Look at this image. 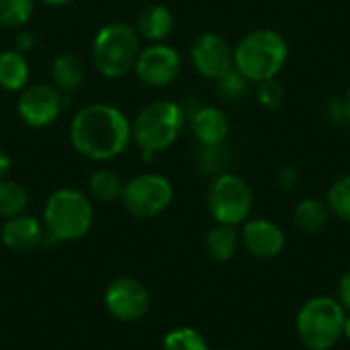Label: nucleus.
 I'll use <instances>...</instances> for the list:
<instances>
[{
	"instance_id": "f257e3e1",
	"label": "nucleus",
	"mask_w": 350,
	"mask_h": 350,
	"mask_svg": "<svg viewBox=\"0 0 350 350\" xmlns=\"http://www.w3.org/2000/svg\"><path fill=\"white\" fill-rule=\"evenodd\" d=\"M70 142L74 150L88 160H113L127 150L131 123L127 115L113 105H86L72 119Z\"/></svg>"
},
{
	"instance_id": "f03ea898",
	"label": "nucleus",
	"mask_w": 350,
	"mask_h": 350,
	"mask_svg": "<svg viewBox=\"0 0 350 350\" xmlns=\"http://www.w3.org/2000/svg\"><path fill=\"white\" fill-rule=\"evenodd\" d=\"M289 41L277 29H254L234 47V68L252 84L277 78L289 62Z\"/></svg>"
},
{
	"instance_id": "7ed1b4c3",
	"label": "nucleus",
	"mask_w": 350,
	"mask_h": 350,
	"mask_svg": "<svg viewBox=\"0 0 350 350\" xmlns=\"http://www.w3.org/2000/svg\"><path fill=\"white\" fill-rule=\"evenodd\" d=\"M347 310L336 297L316 295L295 316V332L308 350H332L345 338Z\"/></svg>"
},
{
	"instance_id": "20e7f679",
	"label": "nucleus",
	"mask_w": 350,
	"mask_h": 350,
	"mask_svg": "<svg viewBox=\"0 0 350 350\" xmlns=\"http://www.w3.org/2000/svg\"><path fill=\"white\" fill-rule=\"evenodd\" d=\"M185 111L174 100H154L144 107L131 123V139L142 150L144 160L168 150L180 137Z\"/></svg>"
},
{
	"instance_id": "39448f33",
	"label": "nucleus",
	"mask_w": 350,
	"mask_h": 350,
	"mask_svg": "<svg viewBox=\"0 0 350 350\" xmlns=\"http://www.w3.org/2000/svg\"><path fill=\"white\" fill-rule=\"evenodd\" d=\"M94 221V207L90 199L72 187L53 191L43 209L45 234L55 242H74L84 238Z\"/></svg>"
},
{
	"instance_id": "423d86ee",
	"label": "nucleus",
	"mask_w": 350,
	"mask_h": 350,
	"mask_svg": "<svg viewBox=\"0 0 350 350\" xmlns=\"http://www.w3.org/2000/svg\"><path fill=\"white\" fill-rule=\"evenodd\" d=\"M139 51V35L127 23H109L100 27L92 41V62L105 78L127 76L135 68Z\"/></svg>"
},
{
	"instance_id": "0eeeda50",
	"label": "nucleus",
	"mask_w": 350,
	"mask_h": 350,
	"mask_svg": "<svg viewBox=\"0 0 350 350\" xmlns=\"http://www.w3.org/2000/svg\"><path fill=\"white\" fill-rule=\"evenodd\" d=\"M207 211L215 224L242 226L254 209V193L248 180L234 172L213 176L207 189Z\"/></svg>"
},
{
	"instance_id": "6e6552de",
	"label": "nucleus",
	"mask_w": 350,
	"mask_h": 350,
	"mask_svg": "<svg viewBox=\"0 0 350 350\" xmlns=\"http://www.w3.org/2000/svg\"><path fill=\"white\" fill-rule=\"evenodd\" d=\"M174 199L172 183L156 172H144L125 183L121 203L137 219H152L168 209Z\"/></svg>"
},
{
	"instance_id": "1a4fd4ad",
	"label": "nucleus",
	"mask_w": 350,
	"mask_h": 350,
	"mask_svg": "<svg viewBox=\"0 0 350 350\" xmlns=\"http://www.w3.org/2000/svg\"><path fill=\"white\" fill-rule=\"evenodd\" d=\"M66 107L64 92L53 84L35 82L27 84L16 98V113L31 129H43L57 121Z\"/></svg>"
},
{
	"instance_id": "9d476101",
	"label": "nucleus",
	"mask_w": 350,
	"mask_h": 350,
	"mask_svg": "<svg viewBox=\"0 0 350 350\" xmlns=\"http://www.w3.org/2000/svg\"><path fill=\"white\" fill-rule=\"evenodd\" d=\"M107 312L119 322H139L148 316L152 297L148 287L133 277L113 279L103 295Z\"/></svg>"
},
{
	"instance_id": "9b49d317",
	"label": "nucleus",
	"mask_w": 350,
	"mask_h": 350,
	"mask_svg": "<svg viewBox=\"0 0 350 350\" xmlns=\"http://www.w3.org/2000/svg\"><path fill=\"white\" fill-rule=\"evenodd\" d=\"M183 68L180 53L166 43H152L139 51L135 59V76L142 84L152 88H164L172 84Z\"/></svg>"
},
{
	"instance_id": "f8f14e48",
	"label": "nucleus",
	"mask_w": 350,
	"mask_h": 350,
	"mask_svg": "<svg viewBox=\"0 0 350 350\" xmlns=\"http://www.w3.org/2000/svg\"><path fill=\"white\" fill-rule=\"evenodd\" d=\"M191 64L207 80H217L234 68V47L219 33H201L191 45Z\"/></svg>"
},
{
	"instance_id": "ddd939ff",
	"label": "nucleus",
	"mask_w": 350,
	"mask_h": 350,
	"mask_svg": "<svg viewBox=\"0 0 350 350\" xmlns=\"http://www.w3.org/2000/svg\"><path fill=\"white\" fill-rule=\"evenodd\" d=\"M240 244L250 256L258 260H271L285 250L287 238L279 224L265 217H254L242 224Z\"/></svg>"
},
{
	"instance_id": "4468645a",
	"label": "nucleus",
	"mask_w": 350,
	"mask_h": 350,
	"mask_svg": "<svg viewBox=\"0 0 350 350\" xmlns=\"http://www.w3.org/2000/svg\"><path fill=\"white\" fill-rule=\"evenodd\" d=\"M0 240L12 252H29L45 240V228L37 217L21 213L4 221L0 228Z\"/></svg>"
},
{
	"instance_id": "2eb2a0df",
	"label": "nucleus",
	"mask_w": 350,
	"mask_h": 350,
	"mask_svg": "<svg viewBox=\"0 0 350 350\" xmlns=\"http://www.w3.org/2000/svg\"><path fill=\"white\" fill-rule=\"evenodd\" d=\"M191 131L199 146H219L230 135V121L219 107L203 105L191 113Z\"/></svg>"
},
{
	"instance_id": "dca6fc26",
	"label": "nucleus",
	"mask_w": 350,
	"mask_h": 350,
	"mask_svg": "<svg viewBox=\"0 0 350 350\" xmlns=\"http://www.w3.org/2000/svg\"><path fill=\"white\" fill-rule=\"evenodd\" d=\"M135 31L146 41L164 43L174 31V14L164 4H150L139 12Z\"/></svg>"
},
{
	"instance_id": "f3484780",
	"label": "nucleus",
	"mask_w": 350,
	"mask_h": 350,
	"mask_svg": "<svg viewBox=\"0 0 350 350\" xmlns=\"http://www.w3.org/2000/svg\"><path fill=\"white\" fill-rule=\"evenodd\" d=\"M330 217H332V213H330L326 201H322L318 197L301 199L293 209V226L304 234L322 232L328 226Z\"/></svg>"
},
{
	"instance_id": "a211bd4d",
	"label": "nucleus",
	"mask_w": 350,
	"mask_h": 350,
	"mask_svg": "<svg viewBox=\"0 0 350 350\" xmlns=\"http://www.w3.org/2000/svg\"><path fill=\"white\" fill-rule=\"evenodd\" d=\"M240 246V232L236 226L215 224L205 236V250L211 260L228 262L236 256Z\"/></svg>"
},
{
	"instance_id": "6ab92c4d",
	"label": "nucleus",
	"mask_w": 350,
	"mask_h": 350,
	"mask_svg": "<svg viewBox=\"0 0 350 350\" xmlns=\"http://www.w3.org/2000/svg\"><path fill=\"white\" fill-rule=\"evenodd\" d=\"M29 62L16 49L0 51V86L8 92H21L29 84Z\"/></svg>"
},
{
	"instance_id": "aec40b11",
	"label": "nucleus",
	"mask_w": 350,
	"mask_h": 350,
	"mask_svg": "<svg viewBox=\"0 0 350 350\" xmlns=\"http://www.w3.org/2000/svg\"><path fill=\"white\" fill-rule=\"evenodd\" d=\"M51 82L62 92H74L84 82V64L74 53H59L51 64Z\"/></svg>"
},
{
	"instance_id": "412c9836",
	"label": "nucleus",
	"mask_w": 350,
	"mask_h": 350,
	"mask_svg": "<svg viewBox=\"0 0 350 350\" xmlns=\"http://www.w3.org/2000/svg\"><path fill=\"white\" fill-rule=\"evenodd\" d=\"M123 187H125V183L121 180V176L111 170H96L88 180L90 197L100 203H113V201L121 199Z\"/></svg>"
},
{
	"instance_id": "4be33fe9",
	"label": "nucleus",
	"mask_w": 350,
	"mask_h": 350,
	"mask_svg": "<svg viewBox=\"0 0 350 350\" xmlns=\"http://www.w3.org/2000/svg\"><path fill=\"white\" fill-rule=\"evenodd\" d=\"M29 205V195L16 180H0V217L8 219L21 215Z\"/></svg>"
},
{
	"instance_id": "5701e85b",
	"label": "nucleus",
	"mask_w": 350,
	"mask_h": 350,
	"mask_svg": "<svg viewBox=\"0 0 350 350\" xmlns=\"http://www.w3.org/2000/svg\"><path fill=\"white\" fill-rule=\"evenodd\" d=\"M324 201L336 219L350 224V174L336 178L330 185Z\"/></svg>"
},
{
	"instance_id": "b1692460",
	"label": "nucleus",
	"mask_w": 350,
	"mask_h": 350,
	"mask_svg": "<svg viewBox=\"0 0 350 350\" xmlns=\"http://www.w3.org/2000/svg\"><path fill=\"white\" fill-rule=\"evenodd\" d=\"M164 350H211L207 340L203 338L201 332H197L195 328L183 326V328H174L164 336L162 342Z\"/></svg>"
},
{
	"instance_id": "393cba45",
	"label": "nucleus",
	"mask_w": 350,
	"mask_h": 350,
	"mask_svg": "<svg viewBox=\"0 0 350 350\" xmlns=\"http://www.w3.org/2000/svg\"><path fill=\"white\" fill-rule=\"evenodd\" d=\"M215 84H217V92H219V96L224 100H228V103H240V100H244L248 96L252 82H248L236 68H232L224 76H219L215 80Z\"/></svg>"
},
{
	"instance_id": "a878e982",
	"label": "nucleus",
	"mask_w": 350,
	"mask_h": 350,
	"mask_svg": "<svg viewBox=\"0 0 350 350\" xmlns=\"http://www.w3.org/2000/svg\"><path fill=\"white\" fill-rule=\"evenodd\" d=\"M33 0H0V27L16 29L29 23L33 14Z\"/></svg>"
},
{
	"instance_id": "bb28decb",
	"label": "nucleus",
	"mask_w": 350,
	"mask_h": 350,
	"mask_svg": "<svg viewBox=\"0 0 350 350\" xmlns=\"http://www.w3.org/2000/svg\"><path fill=\"white\" fill-rule=\"evenodd\" d=\"M228 160H230V154H228L226 144H219V146H199L197 164H199V168L203 172L217 176L228 166Z\"/></svg>"
},
{
	"instance_id": "cd10ccee",
	"label": "nucleus",
	"mask_w": 350,
	"mask_h": 350,
	"mask_svg": "<svg viewBox=\"0 0 350 350\" xmlns=\"http://www.w3.org/2000/svg\"><path fill=\"white\" fill-rule=\"evenodd\" d=\"M256 100L267 111H277L285 103V86L279 82V78H269L256 84L254 88Z\"/></svg>"
},
{
	"instance_id": "c85d7f7f",
	"label": "nucleus",
	"mask_w": 350,
	"mask_h": 350,
	"mask_svg": "<svg viewBox=\"0 0 350 350\" xmlns=\"http://www.w3.org/2000/svg\"><path fill=\"white\" fill-rule=\"evenodd\" d=\"M297 180H299V172H297V168L291 166V164L283 166V168L279 170V174H277V185H279L281 191H291V189H295Z\"/></svg>"
},
{
	"instance_id": "c756f323",
	"label": "nucleus",
	"mask_w": 350,
	"mask_h": 350,
	"mask_svg": "<svg viewBox=\"0 0 350 350\" xmlns=\"http://www.w3.org/2000/svg\"><path fill=\"white\" fill-rule=\"evenodd\" d=\"M336 299L338 304L347 310V314H350V271H347L336 287Z\"/></svg>"
},
{
	"instance_id": "7c9ffc66",
	"label": "nucleus",
	"mask_w": 350,
	"mask_h": 350,
	"mask_svg": "<svg viewBox=\"0 0 350 350\" xmlns=\"http://www.w3.org/2000/svg\"><path fill=\"white\" fill-rule=\"evenodd\" d=\"M35 43H37V39H35V35L33 33H29V31H23V33H18L16 37H14V49L18 51V53H27V51H31L33 47H35Z\"/></svg>"
},
{
	"instance_id": "2f4dec72",
	"label": "nucleus",
	"mask_w": 350,
	"mask_h": 350,
	"mask_svg": "<svg viewBox=\"0 0 350 350\" xmlns=\"http://www.w3.org/2000/svg\"><path fill=\"white\" fill-rule=\"evenodd\" d=\"M10 156L4 152V150H0V180H4L6 176H8V172H10Z\"/></svg>"
},
{
	"instance_id": "473e14b6",
	"label": "nucleus",
	"mask_w": 350,
	"mask_h": 350,
	"mask_svg": "<svg viewBox=\"0 0 350 350\" xmlns=\"http://www.w3.org/2000/svg\"><path fill=\"white\" fill-rule=\"evenodd\" d=\"M340 100H342V109H345V115H347V119L350 121V84H349V88L345 90V96H342Z\"/></svg>"
},
{
	"instance_id": "72a5a7b5",
	"label": "nucleus",
	"mask_w": 350,
	"mask_h": 350,
	"mask_svg": "<svg viewBox=\"0 0 350 350\" xmlns=\"http://www.w3.org/2000/svg\"><path fill=\"white\" fill-rule=\"evenodd\" d=\"M43 4H47V6H66V4H70L72 0H41Z\"/></svg>"
},
{
	"instance_id": "f704fd0d",
	"label": "nucleus",
	"mask_w": 350,
	"mask_h": 350,
	"mask_svg": "<svg viewBox=\"0 0 350 350\" xmlns=\"http://www.w3.org/2000/svg\"><path fill=\"white\" fill-rule=\"evenodd\" d=\"M345 338L350 342V314L347 316V322H345Z\"/></svg>"
},
{
	"instance_id": "c9c22d12",
	"label": "nucleus",
	"mask_w": 350,
	"mask_h": 350,
	"mask_svg": "<svg viewBox=\"0 0 350 350\" xmlns=\"http://www.w3.org/2000/svg\"><path fill=\"white\" fill-rule=\"evenodd\" d=\"M219 350H228V349H219Z\"/></svg>"
}]
</instances>
